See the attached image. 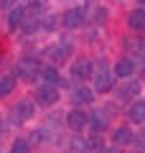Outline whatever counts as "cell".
I'll list each match as a JSON object with an SVG mask.
<instances>
[{"label": "cell", "mask_w": 145, "mask_h": 153, "mask_svg": "<svg viewBox=\"0 0 145 153\" xmlns=\"http://www.w3.org/2000/svg\"><path fill=\"white\" fill-rule=\"evenodd\" d=\"M138 143H140V146H145V133H143V135L138 138Z\"/></svg>", "instance_id": "484cf974"}, {"label": "cell", "mask_w": 145, "mask_h": 153, "mask_svg": "<svg viewBox=\"0 0 145 153\" xmlns=\"http://www.w3.org/2000/svg\"><path fill=\"white\" fill-rule=\"evenodd\" d=\"M33 140H38V143L51 140V130H48V128H38V130L33 133Z\"/></svg>", "instance_id": "44dd1931"}, {"label": "cell", "mask_w": 145, "mask_h": 153, "mask_svg": "<svg viewBox=\"0 0 145 153\" xmlns=\"http://www.w3.org/2000/svg\"><path fill=\"white\" fill-rule=\"evenodd\" d=\"M76 102H79V105H92V102H94V92H92V89L89 87H76Z\"/></svg>", "instance_id": "e0dca14e"}, {"label": "cell", "mask_w": 145, "mask_h": 153, "mask_svg": "<svg viewBox=\"0 0 145 153\" xmlns=\"http://www.w3.org/2000/svg\"><path fill=\"white\" fill-rule=\"evenodd\" d=\"M0 133H3V130H0Z\"/></svg>", "instance_id": "f1b7e54d"}, {"label": "cell", "mask_w": 145, "mask_h": 153, "mask_svg": "<svg viewBox=\"0 0 145 153\" xmlns=\"http://www.w3.org/2000/svg\"><path fill=\"white\" fill-rule=\"evenodd\" d=\"M69 54H71V46H66V44H56V46L48 49V59H51V64H61V61H66Z\"/></svg>", "instance_id": "9c48e42d"}, {"label": "cell", "mask_w": 145, "mask_h": 153, "mask_svg": "<svg viewBox=\"0 0 145 153\" xmlns=\"http://www.w3.org/2000/svg\"><path fill=\"white\" fill-rule=\"evenodd\" d=\"M87 117H89V115H87L84 110H71V112L66 115V125H69L74 133H79V130L87 128Z\"/></svg>", "instance_id": "8992f818"}, {"label": "cell", "mask_w": 145, "mask_h": 153, "mask_svg": "<svg viewBox=\"0 0 145 153\" xmlns=\"http://www.w3.org/2000/svg\"><path fill=\"white\" fill-rule=\"evenodd\" d=\"M138 3H140V5H145V0H138Z\"/></svg>", "instance_id": "83f0119b"}, {"label": "cell", "mask_w": 145, "mask_h": 153, "mask_svg": "<svg viewBox=\"0 0 145 153\" xmlns=\"http://www.w3.org/2000/svg\"><path fill=\"white\" fill-rule=\"evenodd\" d=\"M13 89H16V76H0V97H8Z\"/></svg>", "instance_id": "ac0fdd59"}, {"label": "cell", "mask_w": 145, "mask_h": 153, "mask_svg": "<svg viewBox=\"0 0 145 153\" xmlns=\"http://www.w3.org/2000/svg\"><path fill=\"white\" fill-rule=\"evenodd\" d=\"M115 143H117V146H127L130 140H132V130H130L127 125H122V128H117V130H115Z\"/></svg>", "instance_id": "2e32d148"}, {"label": "cell", "mask_w": 145, "mask_h": 153, "mask_svg": "<svg viewBox=\"0 0 145 153\" xmlns=\"http://www.w3.org/2000/svg\"><path fill=\"white\" fill-rule=\"evenodd\" d=\"M38 79H41V84H51V87H56V84L61 82L56 66H41V69H38Z\"/></svg>", "instance_id": "30bf717a"}, {"label": "cell", "mask_w": 145, "mask_h": 153, "mask_svg": "<svg viewBox=\"0 0 145 153\" xmlns=\"http://www.w3.org/2000/svg\"><path fill=\"white\" fill-rule=\"evenodd\" d=\"M112 74H115V76H122V79H130V76L135 74V64H132L130 59H120L117 64H115Z\"/></svg>", "instance_id": "8fae6325"}, {"label": "cell", "mask_w": 145, "mask_h": 153, "mask_svg": "<svg viewBox=\"0 0 145 153\" xmlns=\"http://www.w3.org/2000/svg\"><path fill=\"white\" fill-rule=\"evenodd\" d=\"M16 5H18V0H0V8H3L5 13L10 10V8H16Z\"/></svg>", "instance_id": "603a6c76"}, {"label": "cell", "mask_w": 145, "mask_h": 153, "mask_svg": "<svg viewBox=\"0 0 145 153\" xmlns=\"http://www.w3.org/2000/svg\"><path fill=\"white\" fill-rule=\"evenodd\" d=\"M54 18H51V16H48V18H43V21H41V28H43V31H51V28H54Z\"/></svg>", "instance_id": "cb8c5ba5"}, {"label": "cell", "mask_w": 145, "mask_h": 153, "mask_svg": "<svg viewBox=\"0 0 145 153\" xmlns=\"http://www.w3.org/2000/svg\"><path fill=\"white\" fill-rule=\"evenodd\" d=\"M115 87V74H109V69L99 71L94 76V92H109Z\"/></svg>", "instance_id": "52a82bcc"}, {"label": "cell", "mask_w": 145, "mask_h": 153, "mask_svg": "<svg viewBox=\"0 0 145 153\" xmlns=\"http://www.w3.org/2000/svg\"><path fill=\"white\" fill-rule=\"evenodd\" d=\"M10 153H31V143L28 138H16L10 146Z\"/></svg>", "instance_id": "ffe728a7"}, {"label": "cell", "mask_w": 145, "mask_h": 153, "mask_svg": "<svg viewBox=\"0 0 145 153\" xmlns=\"http://www.w3.org/2000/svg\"><path fill=\"white\" fill-rule=\"evenodd\" d=\"M102 153H120V148H109V151H102Z\"/></svg>", "instance_id": "4316f807"}, {"label": "cell", "mask_w": 145, "mask_h": 153, "mask_svg": "<svg viewBox=\"0 0 145 153\" xmlns=\"http://www.w3.org/2000/svg\"><path fill=\"white\" fill-rule=\"evenodd\" d=\"M127 120L135 123V125L145 123V102H143V100H135V102H130V107H127Z\"/></svg>", "instance_id": "ba28073f"}, {"label": "cell", "mask_w": 145, "mask_h": 153, "mask_svg": "<svg viewBox=\"0 0 145 153\" xmlns=\"http://www.w3.org/2000/svg\"><path fill=\"white\" fill-rule=\"evenodd\" d=\"M135 51H138V56H140V59L145 61V41H140V44L135 46Z\"/></svg>", "instance_id": "d4e9b609"}, {"label": "cell", "mask_w": 145, "mask_h": 153, "mask_svg": "<svg viewBox=\"0 0 145 153\" xmlns=\"http://www.w3.org/2000/svg\"><path fill=\"white\" fill-rule=\"evenodd\" d=\"M87 125L92 128V133H104L107 130V120H104L102 112H92L89 117H87Z\"/></svg>", "instance_id": "4fadbf2b"}, {"label": "cell", "mask_w": 145, "mask_h": 153, "mask_svg": "<svg viewBox=\"0 0 145 153\" xmlns=\"http://www.w3.org/2000/svg\"><path fill=\"white\" fill-rule=\"evenodd\" d=\"M84 18H87L84 8H69V10L61 16V23H64L66 28H81L84 26Z\"/></svg>", "instance_id": "7a4b0ae2"}, {"label": "cell", "mask_w": 145, "mask_h": 153, "mask_svg": "<svg viewBox=\"0 0 145 153\" xmlns=\"http://www.w3.org/2000/svg\"><path fill=\"white\" fill-rule=\"evenodd\" d=\"M140 92V84L138 82H130V84H125V89L120 94H122V97H130V94H138Z\"/></svg>", "instance_id": "7402d4cb"}, {"label": "cell", "mask_w": 145, "mask_h": 153, "mask_svg": "<svg viewBox=\"0 0 145 153\" xmlns=\"http://www.w3.org/2000/svg\"><path fill=\"white\" fill-rule=\"evenodd\" d=\"M33 115H36V107H33V102H28V100H21V102L16 105V110H13L16 123H28Z\"/></svg>", "instance_id": "5b68a950"}, {"label": "cell", "mask_w": 145, "mask_h": 153, "mask_svg": "<svg viewBox=\"0 0 145 153\" xmlns=\"http://www.w3.org/2000/svg\"><path fill=\"white\" fill-rule=\"evenodd\" d=\"M84 146H87V153H102V151H104L102 133H92V135L84 140Z\"/></svg>", "instance_id": "5bb4252c"}, {"label": "cell", "mask_w": 145, "mask_h": 153, "mask_svg": "<svg viewBox=\"0 0 145 153\" xmlns=\"http://www.w3.org/2000/svg\"><path fill=\"white\" fill-rule=\"evenodd\" d=\"M38 69L41 66H38L36 59H21L16 66V74L23 76V79H38Z\"/></svg>", "instance_id": "3957f363"}, {"label": "cell", "mask_w": 145, "mask_h": 153, "mask_svg": "<svg viewBox=\"0 0 145 153\" xmlns=\"http://www.w3.org/2000/svg\"><path fill=\"white\" fill-rule=\"evenodd\" d=\"M127 26L132 28V31H145V10H132L127 16Z\"/></svg>", "instance_id": "9a60e30c"}, {"label": "cell", "mask_w": 145, "mask_h": 153, "mask_svg": "<svg viewBox=\"0 0 145 153\" xmlns=\"http://www.w3.org/2000/svg\"><path fill=\"white\" fill-rule=\"evenodd\" d=\"M92 71H94V66H92V61L87 59V56H79V59L74 61V66H71V74H74L79 82H87L92 76Z\"/></svg>", "instance_id": "277c9868"}, {"label": "cell", "mask_w": 145, "mask_h": 153, "mask_svg": "<svg viewBox=\"0 0 145 153\" xmlns=\"http://www.w3.org/2000/svg\"><path fill=\"white\" fill-rule=\"evenodd\" d=\"M36 102L41 105V107H51V105L59 102V92H56V87H51V84H41V87L36 89Z\"/></svg>", "instance_id": "6da1fadb"}, {"label": "cell", "mask_w": 145, "mask_h": 153, "mask_svg": "<svg viewBox=\"0 0 145 153\" xmlns=\"http://www.w3.org/2000/svg\"><path fill=\"white\" fill-rule=\"evenodd\" d=\"M23 18H26V8H21V5L10 8V10H8V28H10V31H16V28H21Z\"/></svg>", "instance_id": "7c38bea8"}, {"label": "cell", "mask_w": 145, "mask_h": 153, "mask_svg": "<svg viewBox=\"0 0 145 153\" xmlns=\"http://www.w3.org/2000/svg\"><path fill=\"white\" fill-rule=\"evenodd\" d=\"M66 153H87V146H84V138L74 135L69 143H66Z\"/></svg>", "instance_id": "d6986e66"}]
</instances>
